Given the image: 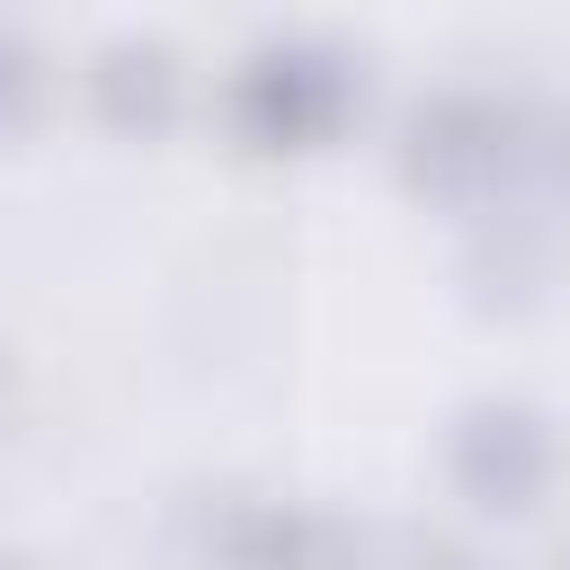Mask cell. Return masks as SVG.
<instances>
[{
    "mask_svg": "<svg viewBox=\"0 0 570 570\" xmlns=\"http://www.w3.org/2000/svg\"><path fill=\"white\" fill-rule=\"evenodd\" d=\"M356 107H365V80H356V62H347L338 45H321V36H267V45H249V53L232 62V80H223L232 134H240L249 151H267V160L330 151V142L356 125Z\"/></svg>",
    "mask_w": 570,
    "mask_h": 570,
    "instance_id": "1",
    "label": "cell"
},
{
    "mask_svg": "<svg viewBox=\"0 0 570 570\" xmlns=\"http://www.w3.org/2000/svg\"><path fill=\"white\" fill-rule=\"evenodd\" d=\"M517 151H525L517 142V107H499L490 89H445V98H428L410 116L401 178H410V196L472 214V205H490L517 178Z\"/></svg>",
    "mask_w": 570,
    "mask_h": 570,
    "instance_id": "2",
    "label": "cell"
},
{
    "mask_svg": "<svg viewBox=\"0 0 570 570\" xmlns=\"http://www.w3.org/2000/svg\"><path fill=\"white\" fill-rule=\"evenodd\" d=\"M445 481L481 517H525L552 490V428L525 401H472L445 428Z\"/></svg>",
    "mask_w": 570,
    "mask_h": 570,
    "instance_id": "3",
    "label": "cell"
},
{
    "mask_svg": "<svg viewBox=\"0 0 570 570\" xmlns=\"http://www.w3.org/2000/svg\"><path fill=\"white\" fill-rule=\"evenodd\" d=\"M80 89H89V116H98L116 142H160V134H178V116H187V62H178V45H160V36H116V45H98L89 71H80Z\"/></svg>",
    "mask_w": 570,
    "mask_h": 570,
    "instance_id": "4",
    "label": "cell"
},
{
    "mask_svg": "<svg viewBox=\"0 0 570 570\" xmlns=\"http://www.w3.org/2000/svg\"><path fill=\"white\" fill-rule=\"evenodd\" d=\"M214 570H356V534L312 499H240L214 525Z\"/></svg>",
    "mask_w": 570,
    "mask_h": 570,
    "instance_id": "5",
    "label": "cell"
},
{
    "mask_svg": "<svg viewBox=\"0 0 570 570\" xmlns=\"http://www.w3.org/2000/svg\"><path fill=\"white\" fill-rule=\"evenodd\" d=\"M36 116H45V53L18 27H0V134H27Z\"/></svg>",
    "mask_w": 570,
    "mask_h": 570,
    "instance_id": "6",
    "label": "cell"
},
{
    "mask_svg": "<svg viewBox=\"0 0 570 570\" xmlns=\"http://www.w3.org/2000/svg\"><path fill=\"white\" fill-rule=\"evenodd\" d=\"M0 570H18V561H0Z\"/></svg>",
    "mask_w": 570,
    "mask_h": 570,
    "instance_id": "7",
    "label": "cell"
}]
</instances>
